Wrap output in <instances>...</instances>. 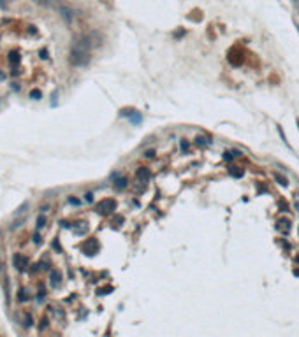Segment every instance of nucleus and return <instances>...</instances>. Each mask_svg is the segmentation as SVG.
Segmentation results:
<instances>
[{"instance_id": "nucleus-21", "label": "nucleus", "mask_w": 299, "mask_h": 337, "mask_svg": "<svg viewBox=\"0 0 299 337\" xmlns=\"http://www.w3.org/2000/svg\"><path fill=\"white\" fill-rule=\"evenodd\" d=\"M0 267H2V264H0Z\"/></svg>"}, {"instance_id": "nucleus-3", "label": "nucleus", "mask_w": 299, "mask_h": 337, "mask_svg": "<svg viewBox=\"0 0 299 337\" xmlns=\"http://www.w3.org/2000/svg\"><path fill=\"white\" fill-rule=\"evenodd\" d=\"M99 213H109V211H114V200H104L102 204H99Z\"/></svg>"}, {"instance_id": "nucleus-17", "label": "nucleus", "mask_w": 299, "mask_h": 337, "mask_svg": "<svg viewBox=\"0 0 299 337\" xmlns=\"http://www.w3.org/2000/svg\"><path fill=\"white\" fill-rule=\"evenodd\" d=\"M27 327H32V316H27Z\"/></svg>"}, {"instance_id": "nucleus-14", "label": "nucleus", "mask_w": 299, "mask_h": 337, "mask_svg": "<svg viewBox=\"0 0 299 337\" xmlns=\"http://www.w3.org/2000/svg\"><path fill=\"white\" fill-rule=\"evenodd\" d=\"M33 242H35V244H41V235H39V234L33 235Z\"/></svg>"}, {"instance_id": "nucleus-2", "label": "nucleus", "mask_w": 299, "mask_h": 337, "mask_svg": "<svg viewBox=\"0 0 299 337\" xmlns=\"http://www.w3.org/2000/svg\"><path fill=\"white\" fill-rule=\"evenodd\" d=\"M58 12H60V16H62V20L65 21V23H72L74 11L71 9V7H67V5H60V7H58Z\"/></svg>"}, {"instance_id": "nucleus-10", "label": "nucleus", "mask_w": 299, "mask_h": 337, "mask_svg": "<svg viewBox=\"0 0 299 337\" xmlns=\"http://www.w3.org/2000/svg\"><path fill=\"white\" fill-rule=\"evenodd\" d=\"M44 225H46V218H44V216L41 214L39 218H37V226H39V228H42Z\"/></svg>"}, {"instance_id": "nucleus-12", "label": "nucleus", "mask_w": 299, "mask_h": 337, "mask_svg": "<svg viewBox=\"0 0 299 337\" xmlns=\"http://www.w3.org/2000/svg\"><path fill=\"white\" fill-rule=\"evenodd\" d=\"M11 61H12V63H18V61H20V58H18V53H11Z\"/></svg>"}, {"instance_id": "nucleus-13", "label": "nucleus", "mask_w": 299, "mask_h": 337, "mask_svg": "<svg viewBox=\"0 0 299 337\" xmlns=\"http://www.w3.org/2000/svg\"><path fill=\"white\" fill-rule=\"evenodd\" d=\"M18 298H20V300H27V298H28V297H27V292H25V290H21V292H20V297H18Z\"/></svg>"}, {"instance_id": "nucleus-16", "label": "nucleus", "mask_w": 299, "mask_h": 337, "mask_svg": "<svg viewBox=\"0 0 299 337\" xmlns=\"http://www.w3.org/2000/svg\"><path fill=\"white\" fill-rule=\"evenodd\" d=\"M69 202H71V204H74V205L79 204V200H78V198H74V197H71V198H69Z\"/></svg>"}, {"instance_id": "nucleus-20", "label": "nucleus", "mask_w": 299, "mask_h": 337, "mask_svg": "<svg viewBox=\"0 0 299 337\" xmlns=\"http://www.w3.org/2000/svg\"><path fill=\"white\" fill-rule=\"evenodd\" d=\"M181 148H183V149H186V148H188V144H186L185 141H181Z\"/></svg>"}, {"instance_id": "nucleus-7", "label": "nucleus", "mask_w": 299, "mask_h": 337, "mask_svg": "<svg viewBox=\"0 0 299 337\" xmlns=\"http://www.w3.org/2000/svg\"><path fill=\"white\" fill-rule=\"evenodd\" d=\"M114 186H116V188H120V190H122V188H125V186H127V179H125V177H116Z\"/></svg>"}, {"instance_id": "nucleus-1", "label": "nucleus", "mask_w": 299, "mask_h": 337, "mask_svg": "<svg viewBox=\"0 0 299 337\" xmlns=\"http://www.w3.org/2000/svg\"><path fill=\"white\" fill-rule=\"evenodd\" d=\"M88 60H90V56H88V49H83V48H79V46L72 44L71 53H69V61L72 63L74 67H83V65L88 63Z\"/></svg>"}, {"instance_id": "nucleus-4", "label": "nucleus", "mask_w": 299, "mask_h": 337, "mask_svg": "<svg viewBox=\"0 0 299 337\" xmlns=\"http://www.w3.org/2000/svg\"><path fill=\"white\" fill-rule=\"evenodd\" d=\"M12 264H14V267H16V269L23 270V269H25V265H27V258H23L21 255H18V253H16V255L12 256Z\"/></svg>"}, {"instance_id": "nucleus-18", "label": "nucleus", "mask_w": 299, "mask_h": 337, "mask_svg": "<svg viewBox=\"0 0 299 337\" xmlns=\"http://www.w3.org/2000/svg\"><path fill=\"white\" fill-rule=\"evenodd\" d=\"M86 200H88V202H92V200H93V195L88 193V195H86Z\"/></svg>"}, {"instance_id": "nucleus-6", "label": "nucleus", "mask_w": 299, "mask_h": 337, "mask_svg": "<svg viewBox=\"0 0 299 337\" xmlns=\"http://www.w3.org/2000/svg\"><path fill=\"white\" fill-rule=\"evenodd\" d=\"M137 177L143 179V181H148V179H150V170H148V169H141V170L137 172Z\"/></svg>"}, {"instance_id": "nucleus-5", "label": "nucleus", "mask_w": 299, "mask_h": 337, "mask_svg": "<svg viewBox=\"0 0 299 337\" xmlns=\"http://www.w3.org/2000/svg\"><path fill=\"white\" fill-rule=\"evenodd\" d=\"M49 279H51L53 285H60V281H62V274H60L58 270H51V274H49Z\"/></svg>"}, {"instance_id": "nucleus-9", "label": "nucleus", "mask_w": 299, "mask_h": 337, "mask_svg": "<svg viewBox=\"0 0 299 337\" xmlns=\"http://www.w3.org/2000/svg\"><path fill=\"white\" fill-rule=\"evenodd\" d=\"M30 97L33 98V100H39V98H41V92H39V90H32Z\"/></svg>"}, {"instance_id": "nucleus-8", "label": "nucleus", "mask_w": 299, "mask_h": 337, "mask_svg": "<svg viewBox=\"0 0 299 337\" xmlns=\"http://www.w3.org/2000/svg\"><path fill=\"white\" fill-rule=\"evenodd\" d=\"M196 142L199 144V146H208V144H209V139H208V137H197Z\"/></svg>"}, {"instance_id": "nucleus-11", "label": "nucleus", "mask_w": 299, "mask_h": 337, "mask_svg": "<svg viewBox=\"0 0 299 337\" xmlns=\"http://www.w3.org/2000/svg\"><path fill=\"white\" fill-rule=\"evenodd\" d=\"M275 179H276L280 184H287V179H285V177H282L280 174H275Z\"/></svg>"}, {"instance_id": "nucleus-15", "label": "nucleus", "mask_w": 299, "mask_h": 337, "mask_svg": "<svg viewBox=\"0 0 299 337\" xmlns=\"http://www.w3.org/2000/svg\"><path fill=\"white\" fill-rule=\"evenodd\" d=\"M35 4H41V5H46V4H49V0H33Z\"/></svg>"}, {"instance_id": "nucleus-19", "label": "nucleus", "mask_w": 299, "mask_h": 337, "mask_svg": "<svg viewBox=\"0 0 299 337\" xmlns=\"http://www.w3.org/2000/svg\"><path fill=\"white\" fill-rule=\"evenodd\" d=\"M41 56H42V58H48V53H46L44 49H42V51H41Z\"/></svg>"}]
</instances>
